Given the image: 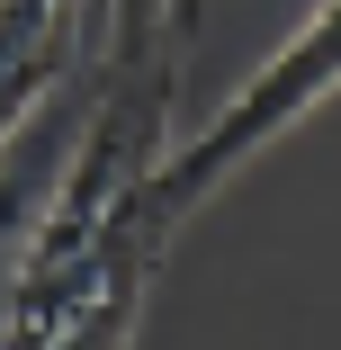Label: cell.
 <instances>
[{"mask_svg":"<svg viewBox=\"0 0 341 350\" xmlns=\"http://www.w3.org/2000/svg\"><path fill=\"white\" fill-rule=\"evenodd\" d=\"M332 90H341V0H323V10H314V18H305V27H297V36H288V45L269 54L260 72L153 171V216H162V234L189 225L260 144H279V135H288L305 108H323Z\"/></svg>","mask_w":341,"mask_h":350,"instance_id":"obj_1","label":"cell"},{"mask_svg":"<svg viewBox=\"0 0 341 350\" xmlns=\"http://www.w3.org/2000/svg\"><path fill=\"white\" fill-rule=\"evenodd\" d=\"M197 0H108L99 18V72L108 81H180Z\"/></svg>","mask_w":341,"mask_h":350,"instance_id":"obj_2","label":"cell"}]
</instances>
